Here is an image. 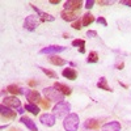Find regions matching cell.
<instances>
[{
	"mask_svg": "<svg viewBox=\"0 0 131 131\" xmlns=\"http://www.w3.org/2000/svg\"><path fill=\"white\" fill-rule=\"evenodd\" d=\"M79 115L76 113H70L67 117H64L63 127L66 131H78L79 128Z\"/></svg>",
	"mask_w": 131,
	"mask_h": 131,
	"instance_id": "cell-1",
	"label": "cell"
},
{
	"mask_svg": "<svg viewBox=\"0 0 131 131\" xmlns=\"http://www.w3.org/2000/svg\"><path fill=\"white\" fill-rule=\"evenodd\" d=\"M43 94L46 96V98H47L49 101H54V102H57V104L58 102H62L63 98H64V94L60 91H58L54 85L43 89Z\"/></svg>",
	"mask_w": 131,
	"mask_h": 131,
	"instance_id": "cell-2",
	"label": "cell"
},
{
	"mask_svg": "<svg viewBox=\"0 0 131 131\" xmlns=\"http://www.w3.org/2000/svg\"><path fill=\"white\" fill-rule=\"evenodd\" d=\"M70 109H71V105L66 101H62V102H58L52 109V114L58 117V118H62V117H67L70 114Z\"/></svg>",
	"mask_w": 131,
	"mask_h": 131,
	"instance_id": "cell-3",
	"label": "cell"
},
{
	"mask_svg": "<svg viewBox=\"0 0 131 131\" xmlns=\"http://www.w3.org/2000/svg\"><path fill=\"white\" fill-rule=\"evenodd\" d=\"M39 23H41V21H39V18L36 15H30L24 21V28L26 30H29V31H34L37 29V26L39 25Z\"/></svg>",
	"mask_w": 131,
	"mask_h": 131,
	"instance_id": "cell-4",
	"label": "cell"
},
{
	"mask_svg": "<svg viewBox=\"0 0 131 131\" xmlns=\"http://www.w3.org/2000/svg\"><path fill=\"white\" fill-rule=\"evenodd\" d=\"M66 46H58V45H51V46H47V47H43L39 50V54H51V55H57V54L62 52V51H66Z\"/></svg>",
	"mask_w": 131,
	"mask_h": 131,
	"instance_id": "cell-5",
	"label": "cell"
},
{
	"mask_svg": "<svg viewBox=\"0 0 131 131\" xmlns=\"http://www.w3.org/2000/svg\"><path fill=\"white\" fill-rule=\"evenodd\" d=\"M81 7H83V2H80V0H67V2L64 3V9L71 10V12L80 10Z\"/></svg>",
	"mask_w": 131,
	"mask_h": 131,
	"instance_id": "cell-6",
	"label": "cell"
},
{
	"mask_svg": "<svg viewBox=\"0 0 131 131\" xmlns=\"http://www.w3.org/2000/svg\"><path fill=\"white\" fill-rule=\"evenodd\" d=\"M29 5L37 12V15L39 16V21H41V23H52V21L55 20V18H54V16H51V15H49L46 12H42V10H39L36 5H33V4H29Z\"/></svg>",
	"mask_w": 131,
	"mask_h": 131,
	"instance_id": "cell-7",
	"label": "cell"
},
{
	"mask_svg": "<svg viewBox=\"0 0 131 131\" xmlns=\"http://www.w3.org/2000/svg\"><path fill=\"white\" fill-rule=\"evenodd\" d=\"M39 121L43 126H47V127H52L55 125V115L54 114H49V113H45L39 117Z\"/></svg>",
	"mask_w": 131,
	"mask_h": 131,
	"instance_id": "cell-8",
	"label": "cell"
},
{
	"mask_svg": "<svg viewBox=\"0 0 131 131\" xmlns=\"http://www.w3.org/2000/svg\"><path fill=\"white\" fill-rule=\"evenodd\" d=\"M26 98H28V101H29V104H39L41 102V94H39V92H37V91H34V89H30V91H26Z\"/></svg>",
	"mask_w": 131,
	"mask_h": 131,
	"instance_id": "cell-9",
	"label": "cell"
},
{
	"mask_svg": "<svg viewBox=\"0 0 131 131\" xmlns=\"http://www.w3.org/2000/svg\"><path fill=\"white\" fill-rule=\"evenodd\" d=\"M3 105H5V106H8V107H10V109H18V107H21V102H20V100L15 96V97H4L3 98Z\"/></svg>",
	"mask_w": 131,
	"mask_h": 131,
	"instance_id": "cell-10",
	"label": "cell"
},
{
	"mask_svg": "<svg viewBox=\"0 0 131 131\" xmlns=\"http://www.w3.org/2000/svg\"><path fill=\"white\" fill-rule=\"evenodd\" d=\"M0 114H2V118H4V119H15L16 118V112L3 104L0 106Z\"/></svg>",
	"mask_w": 131,
	"mask_h": 131,
	"instance_id": "cell-11",
	"label": "cell"
},
{
	"mask_svg": "<svg viewBox=\"0 0 131 131\" xmlns=\"http://www.w3.org/2000/svg\"><path fill=\"white\" fill-rule=\"evenodd\" d=\"M101 128H102V131H119L121 130V123L117 121H112L109 123H105Z\"/></svg>",
	"mask_w": 131,
	"mask_h": 131,
	"instance_id": "cell-12",
	"label": "cell"
},
{
	"mask_svg": "<svg viewBox=\"0 0 131 131\" xmlns=\"http://www.w3.org/2000/svg\"><path fill=\"white\" fill-rule=\"evenodd\" d=\"M84 127L86 130H97V128H100V121H98V119H94V118L86 119V121L84 122Z\"/></svg>",
	"mask_w": 131,
	"mask_h": 131,
	"instance_id": "cell-13",
	"label": "cell"
},
{
	"mask_svg": "<svg viewBox=\"0 0 131 131\" xmlns=\"http://www.w3.org/2000/svg\"><path fill=\"white\" fill-rule=\"evenodd\" d=\"M20 122L24 123L30 131H38L37 125L34 123V121H33V119H30V118H28V117H21V118H20Z\"/></svg>",
	"mask_w": 131,
	"mask_h": 131,
	"instance_id": "cell-14",
	"label": "cell"
},
{
	"mask_svg": "<svg viewBox=\"0 0 131 131\" xmlns=\"http://www.w3.org/2000/svg\"><path fill=\"white\" fill-rule=\"evenodd\" d=\"M62 75H63V78L68 79V80H76L78 79V72L73 68H64Z\"/></svg>",
	"mask_w": 131,
	"mask_h": 131,
	"instance_id": "cell-15",
	"label": "cell"
},
{
	"mask_svg": "<svg viewBox=\"0 0 131 131\" xmlns=\"http://www.w3.org/2000/svg\"><path fill=\"white\" fill-rule=\"evenodd\" d=\"M60 16L64 21H76V17H78V13L76 12H71V10H66L63 9L60 12Z\"/></svg>",
	"mask_w": 131,
	"mask_h": 131,
	"instance_id": "cell-16",
	"label": "cell"
},
{
	"mask_svg": "<svg viewBox=\"0 0 131 131\" xmlns=\"http://www.w3.org/2000/svg\"><path fill=\"white\" fill-rule=\"evenodd\" d=\"M54 86H55V88L58 89V91H60L64 96H70L71 93H72V89L70 88V86H67V85H64V84H62V83H55L54 84Z\"/></svg>",
	"mask_w": 131,
	"mask_h": 131,
	"instance_id": "cell-17",
	"label": "cell"
},
{
	"mask_svg": "<svg viewBox=\"0 0 131 131\" xmlns=\"http://www.w3.org/2000/svg\"><path fill=\"white\" fill-rule=\"evenodd\" d=\"M49 59H50V63L54 64V66H64V64H67V60L58 57V55H51Z\"/></svg>",
	"mask_w": 131,
	"mask_h": 131,
	"instance_id": "cell-18",
	"label": "cell"
},
{
	"mask_svg": "<svg viewBox=\"0 0 131 131\" xmlns=\"http://www.w3.org/2000/svg\"><path fill=\"white\" fill-rule=\"evenodd\" d=\"M97 86L100 89H104V91H107V92H112L113 89L109 86V84H107V80H106V78H100V80H98V83H97Z\"/></svg>",
	"mask_w": 131,
	"mask_h": 131,
	"instance_id": "cell-19",
	"label": "cell"
},
{
	"mask_svg": "<svg viewBox=\"0 0 131 131\" xmlns=\"http://www.w3.org/2000/svg\"><path fill=\"white\" fill-rule=\"evenodd\" d=\"M93 21H94V16L91 12H86L83 16V21H81V23H83V26H89Z\"/></svg>",
	"mask_w": 131,
	"mask_h": 131,
	"instance_id": "cell-20",
	"label": "cell"
},
{
	"mask_svg": "<svg viewBox=\"0 0 131 131\" xmlns=\"http://www.w3.org/2000/svg\"><path fill=\"white\" fill-rule=\"evenodd\" d=\"M7 91L9 92V93H12V94H21L23 93V89L20 88L18 85H16V84H10V85H8L7 86Z\"/></svg>",
	"mask_w": 131,
	"mask_h": 131,
	"instance_id": "cell-21",
	"label": "cell"
},
{
	"mask_svg": "<svg viewBox=\"0 0 131 131\" xmlns=\"http://www.w3.org/2000/svg\"><path fill=\"white\" fill-rule=\"evenodd\" d=\"M25 110L31 113V114H34V115L39 114V109H38V106L36 104H26L25 105Z\"/></svg>",
	"mask_w": 131,
	"mask_h": 131,
	"instance_id": "cell-22",
	"label": "cell"
},
{
	"mask_svg": "<svg viewBox=\"0 0 131 131\" xmlns=\"http://www.w3.org/2000/svg\"><path fill=\"white\" fill-rule=\"evenodd\" d=\"M86 62L88 63H97L98 62V54L96 51H91L88 58H86Z\"/></svg>",
	"mask_w": 131,
	"mask_h": 131,
	"instance_id": "cell-23",
	"label": "cell"
},
{
	"mask_svg": "<svg viewBox=\"0 0 131 131\" xmlns=\"http://www.w3.org/2000/svg\"><path fill=\"white\" fill-rule=\"evenodd\" d=\"M39 68H41V71L45 73V75H47L49 78H51V79H57L58 78V73L57 72H54L51 70H47V68H43V67H39Z\"/></svg>",
	"mask_w": 131,
	"mask_h": 131,
	"instance_id": "cell-24",
	"label": "cell"
},
{
	"mask_svg": "<svg viewBox=\"0 0 131 131\" xmlns=\"http://www.w3.org/2000/svg\"><path fill=\"white\" fill-rule=\"evenodd\" d=\"M72 46L75 47H85V41L84 39H73L72 41Z\"/></svg>",
	"mask_w": 131,
	"mask_h": 131,
	"instance_id": "cell-25",
	"label": "cell"
},
{
	"mask_svg": "<svg viewBox=\"0 0 131 131\" xmlns=\"http://www.w3.org/2000/svg\"><path fill=\"white\" fill-rule=\"evenodd\" d=\"M72 28L75 30H80L83 28V23H81L80 20H76V21H73V23H72Z\"/></svg>",
	"mask_w": 131,
	"mask_h": 131,
	"instance_id": "cell-26",
	"label": "cell"
},
{
	"mask_svg": "<svg viewBox=\"0 0 131 131\" xmlns=\"http://www.w3.org/2000/svg\"><path fill=\"white\" fill-rule=\"evenodd\" d=\"M39 104H41V106L43 109H49L50 107V101H47V98H42Z\"/></svg>",
	"mask_w": 131,
	"mask_h": 131,
	"instance_id": "cell-27",
	"label": "cell"
},
{
	"mask_svg": "<svg viewBox=\"0 0 131 131\" xmlns=\"http://www.w3.org/2000/svg\"><path fill=\"white\" fill-rule=\"evenodd\" d=\"M97 23L100 24V25H102V26H107V21L105 20V17H101L100 16V17L97 18Z\"/></svg>",
	"mask_w": 131,
	"mask_h": 131,
	"instance_id": "cell-28",
	"label": "cell"
},
{
	"mask_svg": "<svg viewBox=\"0 0 131 131\" xmlns=\"http://www.w3.org/2000/svg\"><path fill=\"white\" fill-rule=\"evenodd\" d=\"M86 37H89V38L97 37V31L96 30H88V31H86Z\"/></svg>",
	"mask_w": 131,
	"mask_h": 131,
	"instance_id": "cell-29",
	"label": "cell"
},
{
	"mask_svg": "<svg viewBox=\"0 0 131 131\" xmlns=\"http://www.w3.org/2000/svg\"><path fill=\"white\" fill-rule=\"evenodd\" d=\"M93 5H94V0H88V2L85 3V8L86 9H91Z\"/></svg>",
	"mask_w": 131,
	"mask_h": 131,
	"instance_id": "cell-30",
	"label": "cell"
},
{
	"mask_svg": "<svg viewBox=\"0 0 131 131\" xmlns=\"http://www.w3.org/2000/svg\"><path fill=\"white\" fill-rule=\"evenodd\" d=\"M98 4L100 5H110V4H113V2H104V0H100Z\"/></svg>",
	"mask_w": 131,
	"mask_h": 131,
	"instance_id": "cell-31",
	"label": "cell"
},
{
	"mask_svg": "<svg viewBox=\"0 0 131 131\" xmlns=\"http://www.w3.org/2000/svg\"><path fill=\"white\" fill-rule=\"evenodd\" d=\"M29 86H31V88H33V86H36L37 84H38V81H36V80H29Z\"/></svg>",
	"mask_w": 131,
	"mask_h": 131,
	"instance_id": "cell-32",
	"label": "cell"
},
{
	"mask_svg": "<svg viewBox=\"0 0 131 131\" xmlns=\"http://www.w3.org/2000/svg\"><path fill=\"white\" fill-rule=\"evenodd\" d=\"M121 4H123V5H127V7H131V2H127V0H122V2H121Z\"/></svg>",
	"mask_w": 131,
	"mask_h": 131,
	"instance_id": "cell-33",
	"label": "cell"
},
{
	"mask_svg": "<svg viewBox=\"0 0 131 131\" xmlns=\"http://www.w3.org/2000/svg\"><path fill=\"white\" fill-rule=\"evenodd\" d=\"M123 67H125V63H121V64H118V66H117V70H122Z\"/></svg>",
	"mask_w": 131,
	"mask_h": 131,
	"instance_id": "cell-34",
	"label": "cell"
},
{
	"mask_svg": "<svg viewBox=\"0 0 131 131\" xmlns=\"http://www.w3.org/2000/svg\"><path fill=\"white\" fill-rule=\"evenodd\" d=\"M17 112H18V114H23V113L25 112V109H23V107H18V109H17Z\"/></svg>",
	"mask_w": 131,
	"mask_h": 131,
	"instance_id": "cell-35",
	"label": "cell"
},
{
	"mask_svg": "<svg viewBox=\"0 0 131 131\" xmlns=\"http://www.w3.org/2000/svg\"><path fill=\"white\" fill-rule=\"evenodd\" d=\"M51 4H59V0H50Z\"/></svg>",
	"mask_w": 131,
	"mask_h": 131,
	"instance_id": "cell-36",
	"label": "cell"
},
{
	"mask_svg": "<svg viewBox=\"0 0 131 131\" xmlns=\"http://www.w3.org/2000/svg\"><path fill=\"white\" fill-rule=\"evenodd\" d=\"M79 51H80V54H84V52H85V49H84V47H80Z\"/></svg>",
	"mask_w": 131,
	"mask_h": 131,
	"instance_id": "cell-37",
	"label": "cell"
},
{
	"mask_svg": "<svg viewBox=\"0 0 131 131\" xmlns=\"http://www.w3.org/2000/svg\"><path fill=\"white\" fill-rule=\"evenodd\" d=\"M119 84H121V86H123V88H126V89L128 88V86H127L126 84H123V83H121V81H119Z\"/></svg>",
	"mask_w": 131,
	"mask_h": 131,
	"instance_id": "cell-38",
	"label": "cell"
},
{
	"mask_svg": "<svg viewBox=\"0 0 131 131\" xmlns=\"http://www.w3.org/2000/svg\"><path fill=\"white\" fill-rule=\"evenodd\" d=\"M70 37V34H67V33H64V34H63V38H68Z\"/></svg>",
	"mask_w": 131,
	"mask_h": 131,
	"instance_id": "cell-39",
	"label": "cell"
},
{
	"mask_svg": "<svg viewBox=\"0 0 131 131\" xmlns=\"http://www.w3.org/2000/svg\"><path fill=\"white\" fill-rule=\"evenodd\" d=\"M10 131H21V130H18V128H10Z\"/></svg>",
	"mask_w": 131,
	"mask_h": 131,
	"instance_id": "cell-40",
	"label": "cell"
}]
</instances>
